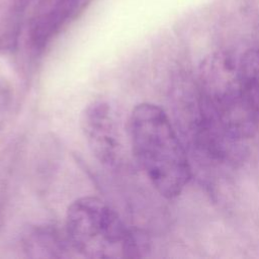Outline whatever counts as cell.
Segmentation results:
<instances>
[{
    "label": "cell",
    "instance_id": "6da1fadb",
    "mask_svg": "<svg viewBox=\"0 0 259 259\" xmlns=\"http://www.w3.org/2000/svg\"><path fill=\"white\" fill-rule=\"evenodd\" d=\"M257 128L243 91L239 62L224 53L207 57L199 72L192 121L199 147L218 159L230 158Z\"/></svg>",
    "mask_w": 259,
    "mask_h": 259
},
{
    "label": "cell",
    "instance_id": "7a4b0ae2",
    "mask_svg": "<svg viewBox=\"0 0 259 259\" xmlns=\"http://www.w3.org/2000/svg\"><path fill=\"white\" fill-rule=\"evenodd\" d=\"M130 134L134 154L155 189L165 198L180 195L191 170L166 112L153 103L138 104L131 113Z\"/></svg>",
    "mask_w": 259,
    "mask_h": 259
},
{
    "label": "cell",
    "instance_id": "3957f363",
    "mask_svg": "<svg viewBox=\"0 0 259 259\" xmlns=\"http://www.w3.org/2000/svg\"><path fill=\"white\" fill-rule=\"evenodd\" d=\"M65 232L72 249L88 258L140 257L146 249V243L125 227L114 209L95 196L71 203Z\"/></svg>",
    "mask_w": 259,
    "mask_h": 259
},
{
    "label": "cell",
    "instance_id": "277c9868",
    "mask_svg": "<svg viewBox=\"0 0 259 259\" xmlns=\"http://www.w3.org/2000/svg\"><path fill=\"white\" fill-rule=\"evenodd\" d=\"M81 127L96 159L104 165H114L120 154V144L116 120L109 104L103 101L89 104L82 112Z\"/></svg>",
    "mask_w": 259,
    "mask_h": 259
},
{
    "label": "cell",
    "instance_id": "5b68a950",
    "mask_svg": "<svg viewBox=\"0 0 259 259\" xmlns=\"http://www.w3.org/2000/svg\"><path fill=\"white\" fill-rule=\"evenodd\" d=\"M78 4L79 0H56L54 7L34 22L30 31V41L35 50L40 51L48 45L75 12Z\"/></svg>",
    "mask_w": 259,
    "mask_h": 259
},
{
    "label": "cell",
    "instance_id": "8992f818",
    "mask_svg": "<svg viewBox=\"0 0 259 259\" xmlns=\"http://www.w3.org/2000/svg\"><path fill=\"white\" fill-rule=\"evenodd\" d=\"M243 91L259 128V49L248 50L239 61Z\"/></svg>",
    "mask_w": 259,
    "mask_h": 259
},
{
    "label": "cell",
    "instance_id": "52a82bcc",
    "mask_svg": "<svg viewBox=\"0 0 259 259\" xmlns=\"http://www.w3.org/2000/svg\"><path fill=\"white\" fill-rule=\"evenodd\" d=\"M66 233V232H65ZM27 252L34 253L33 256L39 257H63L68 247H71L67 235L65 238L50 227L35 229L26 240Z\"/></svg>",
    "mask_w": 259,
    "mask_h": 259
},
{
    "label": "cell",
    "instance_id": "ba28073f",
    "mask_svg": "<svg viewBox=\"0 0 259 259\" xmlns=\"http://www.w3.org/2000/svg\"><path fill=\"white\" fill-rule=\"evenodd\" d=\"M28 2H29V0H14V9L17 12L22 11L26 7Z\"/></svg>",
    "mask_w": 259,
    "mask_h": 259
}]
</instances>
